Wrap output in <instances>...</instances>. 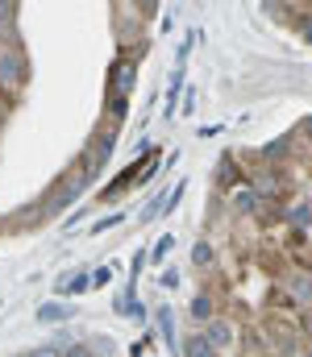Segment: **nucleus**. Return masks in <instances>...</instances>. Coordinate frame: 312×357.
<instances>
[{
    "instance_id": "obj_1",
    "label": "nucleus",
    "mask_w": 312,
    "mask_h": 357,
    "mask_svg": "<svg viewBox=\"0 0 312 357\" xmlns=\"http://www.w3.org/2000/svg\"><path fill=\"white\" fill-rule=\"evenodd\" d=\"M25 75H29V59H25V50H21L17 42L4 46V50H0V88H21Z\"/></svg>"
},
{
    "instance_id": "obj_2",
    "label": "nucleus",
    "mask_w": 312,
    "mask_h": 357,
    "mask_svg": "<svg viewBox=\"0 0 312 357\" xmlns=\"http://www.w3.org/2000/svg\"><path fill=\"white\" fill-rule=\"evenodd\" d=\"M205 341L216 354H233V345H237V324H233L229 316H212L205 324Z\"/></svg>"
},
{
    "instance_id": "obj_3",
    "label": "nucleus",
    "mask_w": 312,
    "mask_h": 357,
    "mask_svg": "<svg viewBox=\"0 0 312 357\" xmlns=\"http://www.w3.org/2000/svg\"><path fill=\"white\" fill-rule=\"evenodd\" d=\"M112 142H117V133L108 129L104 137H96V142H92V150L84 154V175H88V183H92V178L108 167V158H112Z\"/></svg>"
},
{
    "instance_id": "obj_4",
    "label": "nucleus",
    "mask_w": 312,
    "mask_h": 357,
    "mask_svg": "<svg viewBox=\"0 0 312 357\" xmlns=\"http://www.w3.org/2000/svg\"><path fill=\"white\" fill-rule=\"evenodd\" d=\"M84 187H88V175L84 171H75V175H67L59 187H54V195H50V212H59V208H67V204H75L80 195H84Z\"/></svg>"
},
{
    "instance_id": "obj_5",
    "label": "nucleus",
    "mask_w": 312,
    "mask_h": 357,
    "mask_svg": "<svg viewBox=\"0 0 312 357\" xmlns=\"http://www.w3.org/2000/svg\"><path fill=\"white\" fill-rule=\"evenodd\" d=\"M250 191H254L258 204L279 199V195H283V175H279V171H258V175L250 178Z\"/></svg>"
},
{
    "instance_id": "obj_6",
    "label": "nucleus",
    "mask_w": 312,
    "mask_h": 357,
    "mask_svg": "<svg viewBox=\"0 0 312 357\" xmlns=\"http://www.w3.org/2000/svg\"><path fill=\"white\" fill-rule=\"evenodd\" d=\"M133 79H138V63L133 59H117V67L108 75V91L112 96H129L133 91Z\"/></svg>"
},
{
    "instance_id": "obj_7",
    "label": "nucleus",
    "mask_w": 312,
    "mask_h": 357,
    "mask_svg": "<svg viewBox=\"0 0 312 357\" xmlns=\"http://www.w3.org/2000/svg\"><path fill=\"white\" fill-rule=\"evenodd\" d=\"M154 328H158L163 345H167L171 354H179V337H175V312H171V307H154Z\"/></svg>"
},
{
    "instance_id": "obj_8",
    "label": "nucleus",
    "mask_w": 312,
    "mask_h": 357,
    "mask_svg": "<svg viewBox=\"0 0 312 357\" xmlns=\"http://www.w3.org/2000/svg\"><path fill=\"white\" fill-rule=\"evenodd\" d=\"M283 291H288V299H296L300 307L312 303V274H304V270H300V274H292V278L283 282Z\"/></svg>"
},
{
    "instance_id": "obj_9",
    "label": "nucleus",
    "mask_w": 312,
    "mask_h": 357,
    "mask_svg": "<svg viewBox=\"0 0 312 357\" xmlns=\"http://www.w3.org/2000/svg\"><path fill=\"white\" fill-rule=\"evenodd\" d=\"M34 316H38V324H59V320H71L75 307H71V303H42Z\"/></svg>"
},
{
    "instance_id": "obj_10",
    "label": "nucleus",
    "mask_w": 312,
    "mask_h": 357,
    "mask_svg": "<svg viewBox=\"0 0 312 357\" xmlns=\"http://www.w3.org/2000/svg\"><path fill=\"white\" fill-rule=\"evenodd\" d=\"M288 154H292V133H283V137H275V142H267V146H262V162H271V167H275V162H283Z\"/></svg>"
},
{
    "instance_id": "obj_11",
    "label": "nucleus",
    "mask_w": 312,
    "mask_h": 357,
    "mask_svg": "<svg viewBox=\"0 0 312 357\" xmlns=\"http://www.w3.org/2000/svg\"><path fill=\"white\" fill-rule=\"evenodd\" d=\"M179 357H216V349L205 341V333H192L188 341H179Z\"/></svg>"
},
{
    "instance_id": "obj_12",
    "label": "nucleus",
    "mask_w": 312,
    "mask_h": 357,
    "mask_svg": "<svg viewBox=\"0 0 312 357\" xmlns=\"http://www.w3.org/2000/svg\"><path fill=\"white\" fill-rule=\"evenodd\" d=\"M88 287H92V274H88V270H75L71 278L59 282V295H84Z\"/></svg>"
},
{
    "instance_id": "obj_13",
    "label": "nucleus",
    "mask_w": 312,
    "mask_h": 357,
    "mask_svg": "<svg viewBox=\"0 0 312 357\" xmlns=\"http://www.w3.org/2000/svg\"><path fill=\"white\" fill-rule=\"evenodd\" d=\"M309 220H312V204H309V199H300V204H292V208H288V225H292V229H300V233H304V229H309Z\"/></svg>"
},
{
    "instance_id": "obj_14",
    "label": "nucleus",
    "mask_w": 312,
    "mask_h": 357,
    "mask_svg": "<svg viewBox=\"0 0 312 357\" xmlns=\"http://www.w3.org/2000/svg\"><path fill=\"white\" fill-rule=\"evenodd\" d=\"M188 312H192V320H196V324H208V320L216 316V312H212V295H205V291H200V295L192 299V307H188Z\"/></svg>"
},
{
    "instance_id": "obj_15",
    "label": "nucleus",
    "mask_w": 312,
    "mask_h": 357,
    "mask_svg": "<svg viewBox=\"0 0 312 357\" xmlns=\"http://www.w3.org/2000/svg\"><path fill=\"white\" fill-rule=\"evenodd\" d=\"M171 250H175V237H171V233H163V237H158V241H154V250H150V254H146V262H154V266H163V262H167V254H171Z\"/></svg>"
},
{
    "instance_id": "obj_16",
    "label": "nucleus",
    "mask_w": 312,
    "mask_h": 357,
    "mask_svg": "<svg viewBox=\"0 0 312 357\" xmlns=\"http://www.w3.org/2000/svg\"><path fill=\"white\" fill-rule=\"evenodd\" d=\"M229 204H233L237 212H254V208H258V199H254V191H250V187H233Z\"/></svg>"
},
{
    "instance_id": "obj_17",
    "label": "nucleus",
    "mask_w": 312,
    "mask_h": 357,
    "mask_svg": "<svg viewBox=\"0 0 312 357\" xmlns=\"http://www.w3.org/2000/svg\"><path fill=\"white\" fill-rule=\"evenodd\" d=\"M125 112H129V96H108V121H112V125H121V121H125Z\"/></svg>"
},
{
    "instance_id": "obj_18",
    "label": "nucleus",
    "mask_w": 312,
    "mask_h": 357,
    "mask_svg": "<svg viewBox=\"0 0 312 357\" xmlns=\"http://www.w3.org/2000/svg\"><path fill=\"white\" fill-rule=\"evenodd\" d=\"M216 183H221V187L237 183V167H233V154H225V158H221V167H216Z\"/></svg>"
},
{
    "instance_id": "obj_19",
    "label": "nucleus",
    "mask_w": 312,
    "mask_h": 357,
    "mask_svg": "<svg viewBox=\"0 0 312 357\" xmlns=\"http://www.w3.org/2000/svg\"><path fill=\"white\" fill-rule=\"evenodd\" d=\"M184 191H188V183H175V187H171V195L163 199V212H158V216H171V212L179 208V199H184Z\"/></svg>"
},
{
    "instance_id": "obj_20",
    "label": "nucleus",
    "mask_w": 312,
    "mask_h": 357,
    "mask_svg": "<svg viewBox=\"0 0 312 357\" xmlns=\"http://www.w3.org/2000/svg\"><path fill=\"white\" fill-rule=\"evenodd\" d=\"M192 262H196L200 270L212 266V245H208V241H196V250H192Z\"/></svg>"
},
{
    "instance_id": "obj_21",
    "label": "nucleus",
    "mask_w": 312,
    "mask_h": 357,
    "mask_svg": "<svg viewBox=\"0 0 312 357\" xmlns=\"http://www.w3.org/2000/svg\"><path fill=\"white\" fill-rule=\"evenodd\" d=\"M112 225H121V212H112V216H104L101 225H92V229H88V233H92V237H96V233H104V229H112Z\"/></svg>"
},
{
    "instance_id": "obj_22",
    "label": "nucleus",
    "mask_w": 312,
    "mask_h": 357,
    "mask_svg": "<svg viewBox=\"0 0 312 357\" xmlns=\"http://www.w3.org/2000/svg\"><path fill=\"white\" fill-rule=\"evenodd\" d=\"M108 282H112V270H108V266L92 270V287H108Z\"/></svg>"
},
{
    "instance_id": "obj_23",
    "label": "nucleus",
    "mask_w": 312,
    "mask_h": 357,
    "mask_svg": "<svg viewBox=\"0 0 312 357\" xmlns=\"http://www.w3.org/2000/svg\"><path fill=\"white\" fill-rule=\"evenodd\" d=\"M179 282V270H163V287H175Z\"/></svg>"
},
{
    "instance_id": "obj_24",
    "label": "nucleus",
    "mask_w": 312,
    "mask_h": 357,
    "mask_svg": "<svg viewBox=\"0 0 312 357\" xmlns=\"http://www.w3.org/2000/svg\"><path fill=\"white\" fill-rule=\"evenodd\" d=\"M29 357H63L59 349H38V354H29Z\"/></svg>"
},
{
    "instance_id": "obj_25",
    "label": "nucleus",
    "mask_w": 312,
    "mask_h": 357,
    "mask_svg": "<svg viewBox=\"0 0 312 357\" xmlns=\"http://www.w3.org/2000/svg\"><path fill=\"white\" fill-rule=\"evenodd\" d=\"M67 357H92V354H88L84 345H75V349H71V354H67Z\"/></svg>"
},
{
    "instance_id": "obj_26",
    "label": "nucleus",
    "mask_w": 312,
    "mask_h": 357,
    "mask_svg": "<svg viewBox=\"0 0 312 357\" xmlns=\"http://www.w3.org/2000/svg\"><path fill=\"white\" fill-rule=\"evenodd\" d=\"M304 42H309V46H312V21H309V25H304Z\"/></svg>"
},
{
    "instance_id": "obj_27",
    "label": "nucleus",
    "mask_w": 312,
    "mask_h": 357,
    "mask_svg": "<svg viewBox=\"0 0 312 357\" xmlns=\"http://www.w3.org/2000/svg\"><path fill=\"white\" fill-rule=\"evenodd\" d=\"M0 50H4V38H0Z\"/></svg>"
},
{
    "instance_id": "obj_28",
    "label": "nucleus",
    "mask_w": 312,
    "mask_h": 357,
    "mask_svg": "<svg viewBox=\"0 0 312 357\" xmlns=\"http://www.w3.org/2000/svg\"><path fill=\"white\" fill-rule=\"evenodd\" d=\"M300 357H312V354H300Z\"/></svg>"
}]
</instances>
